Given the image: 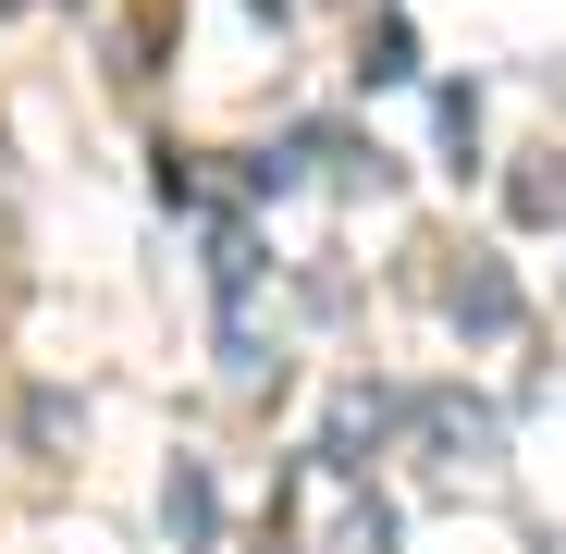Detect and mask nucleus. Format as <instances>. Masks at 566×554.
I'll return each instance as SVG.
<instances>
[{
    "instance_id": "nucleus-1",
    "label": "nucleus",
    "mask_w": 566,
    "mask_h": 554,
    "mask_svg": "<svg viewBox=\"0 0 566 554\" xmlns=\"http://www.w3.org/2000/svg\"><path fill=\"white\" fill-rule=\"evenodd\" d=\"M333 481H345V456H308V481H296V518H308V505H333ZM321 554H395V518H382V505H345V518L321 530Z\"/></svg>"
},
{
    "instance_id": "nucleus-2",
    "label": "nucleus",
    "mask_w": 566,
    "mask_h": 554,
    "mask_svg": "<svg viewBox=\"0 0 566 554\" xmlns=\"http://www.w3.org/2000/svg\"><path fill=\"white\" fill-rule=\"evenodd\" d=\"M419 431H431V469H443V481H481V469H493V419H481V407H431Z\"/></svg>"
},
{
    "instance_id": "nucleus-3",
    "label": "nucleus",
    "mask_w": 566,
    "mask_h": 554,
    "mask_svg": "<svg viewBox=\"0 0 566 554\" xmlns=\"http://www.w3.org/2000/svg\"><path fill=\"white\" fill-rule=\"evenodd\" d=\"M455 321H481V333H505V321H517V284H505L493 259H481V271H455Z\"/></svg>"
},
{
    "instance_id": "nucleus-4",
    "label": "nucleus",
    "mask_w": 566,
    "mask_h": 554,
    "mask_svg": "<svg viewBox=\"0 0 566 554\" xmlns=\"http://www.w3.org/2000/svg\"><path fill=\"white\" fill-rule=\"evenodd\" d=\"M172 530H185V554H210V469H172Z\"/></svg>"
},
{
    "instance_id": "nucleus-5",
    "label": "nucleus",
    "mask_w": 566,
    "mask_h": 554,
    "mask_svg": "<svg viewBox=\"0 0 566 554\" xmlns=\"http://www.w3.org/2000/svg\"><path fill=\"white\" fill-rule=\"evenodd\" d=\"M517 222H566V173H554V160L517 173Z\"/></svg>"
},
{
    "instance_id": "nucleus-6",
    "label": "nucleus",
    "mask_w": 566,
    "mask_h": 554,
    "mask_svg": "<svg viewBox=\"0 0 566 554\" xmlns=\"http://www.w3.org/2000/svg\"><path fill=\"white\" fill-rule=\"evenodd\" d=\"M0 13H13V0H0Z\"/></svg>"
}]
</instances>
